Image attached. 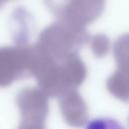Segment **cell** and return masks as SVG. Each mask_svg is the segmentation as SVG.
I'll return each mask as SVG.
<instances>
[{
    "instance_id": "1",
    "label": "cell",
    "mask_w": 129,
    "mask_h": 129,
    "mask_svg": "<svg viewBox=\"0 0 129 129\" xmlns=\"http://www.w3.org/2000/svg\"><path fill=\"white\" fill-rule=\"evenodd\" d=\"M90 40V35L84 26L58 19L44 28L35 43L42 51L55 59H62Z\"/></svg>"
},
{
    "instance_id": "2",
    "label": "cell",
    "mask_w": 129,
    "mask_h": 129,
    "mask_svg": "<svg viewBox=\"0 0 129 129\" xmlns=\"http://www.w3.org/2000/svg\"><path fill=\"white\" fill-rule=\"evenodd\" d=\"M105 4L106 0H63L56 16L58 19L85 27L101 16Z\"/></svg>"
},
{
    "instance_id": "3",
    "label": "cell",
    "mask_w": 129,
    "mask_h": 129,
    "mask_svg": "<svg viewBox=\"0 0 129 129\" xmlns=\"http://www.w3.org/2000/svg\"><path fill=\"white\" fill-rule=\"evenodd\" d=\"M28 44L0 47V86L9 85L14 80L28 73Z\"/></svg>"
},
{
    "instance_id": "4",
    "label": "cell",
    "mask_w": 129,
    "mask_h": 129,
    "mask_svg": "<svg viewBox=\"0 0 129 129\" xmlns=\"http://www.w3.org/2000/svg\"><path fill=\"white\" fill-rule=\"evenodd\" d=\"M113 54L118 69L129 72V33L122 34L116 39Z\"/></svg>"
},
{
    "instance_id": "5",
    "label": "cell",
    "mask_w": 129,
    "mask_h": 129,
    "mask_svg": "<svg viewBox=\"0 0 129 129\" xmlns=\"http://www.w3.org/2000/svg\"><path fill=\"white\" fill-rule=\"evenodd\" d=\"M90 46L96 57H104L110 49V40L105 34H95L90 37Z\"/></svg>"
},
{
    "instance_id": "6",
    "label": "cell",
    "mask_w": 129,
    "mask_h": 129,
    "mask_svg": "<svg viewBox=\"0 0 129 129\" xmlns=\"http://www.w3.org/2000/svg\"><path fill=\"white\" fill-rule=\"evenodd\" d=\"M84 129H125V128L118 120L114 118L98 117L88 121Z\"/></svg>"
},
{
    "instance_id": "7",
    "label": "cell",
    "mask_w": 129,
    "mask_h": 129,
    "mask_svg": "<svg viewBox=\"0 0 129 129\" xmlns=\"http://www.w3.org/2000/svg\"><path fill=\"white\" fill-rule=\"evenodd\" d=\"M8 1H10V0H0V7L2 6V5H4L6 2H8Z\"/></svg>"
}]
</instances>
